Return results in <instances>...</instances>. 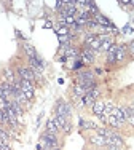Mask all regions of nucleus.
I'll use <instances>...</instances> for the list:
<instances>
[{"label": "nucleus", "instance_id": "9b49d317", "mask_svg": "<svg viewBox=\"0 0 134 150\" xmlns=\"http://www.w3.org/2000/svg\"><path fill=\"white\" fill-rule=\"evenodd\" d=\"M117 45H112L107 51V62H115V54H117Z\"/></svg>", "mask_w": 134, "mask_h": 150}, {"label": "nucleus", "instance_id": "b1692460", "mask_svg": "<svg viewBox=\"0 0 134 150\" xmlns=\"http://www.w3.org/2000/svg\"><path fill=\"white\" fill-rule=\"evenodd\" d=\"M82 66H83V64H82V61H77V62L73 64V69L77 70V69H80V67H82Z\"/></svg>", "mask_w": 134, "mask_h": 150}, {"label": "nucleus", "instance_id": "4be33fe9", "mask_svg": "<svg viewBox=\"0 0 134 150\" xmlns=\"http://www.w3.org/2000/svg\"><path fill=\"white\" fill-rule=\"evenodd\" d=\"M62 129H64V133H67V134H69V133H70V129H72V125H70L69 121H67V125H66L64 128H62Z\"/></svg>", "mask_w": 134, "mask_h": 150}, {"label": "nucleus", "instance_id": "ddd939ff", "mask_svg": "<svg viewBox=\"0 0 134 150\" xmlns=\"http://www.w3.org/2000/svg\"><path fill=\"white\" fill-rule=\"evenodd\" d=\"M125 56H126V46L125 45L118 46V48H117V54H115V61H123V59H125Z\"/></svg>", "mask_w": 134, "mask_h": 150}, {"label": "nucleus", "instance_id": "423d86ee", "mask_svg": "<svg viewBox=\"0 0 134 150\" xmlns=\"http://www.w3.org/2000/svg\"><path fill=\"white\" fill-rule=\"evenodd\" d=\"M104 107H105V104L101 101V99H97V101L93 104V113H94V115H97V117L104 115Z\"/></svg>", "mask_w": 134, "mask_h": 150}, {"label": "nucleus", "instance_id": "f257e3e1", "mask_svg": "<svg viewBox=\"0 0 134 150\" xmlns=\"http://www.w3.org/2000/svg\"><path fill=\"white\" fill-rule=\"evenodd\" d=\"M40 142L43 144V147L51 149V150L58 147V137H56V134H51V133H48V131H45V133L42 134Z\"/></svg>", "mask_w": 134, "mask_h": 150}, {"label": "nucleus", "instance_id": "2eb2a0df", "mask_svg": "<svg viewBox=\"0 0 134 150\" xmlns=\"http://www.w3.org/2000/svg\"><path fill=\"white\" fill-rule=\"evenodd\" d=\"M47 131H48V133H51V134H56L59 131L58 126H56V123L53 120H48L47 121Z\"/></svg>", "mask_w": 134, "mask_h": 150}, {"label": "nucleus", "instance_id": "c85d7f7f", "mask_svg": "<svg viewBox=\"0 0 134 150\" xmlns=\"http://www.w3.org/2000/svg\"><path fill=\"white\" fill-rule=\"evenodd\" d=\"M133 105H134V99H133Z\"/></svg>", "mask_w": 134, "mask_h": 150}, {"label": "nucleus", "instance_id": "393cba45", "mask_svg": "<svg viewBox=\"0 0 134 150\" xmlns=\"http://www.w3.org/2000/svg\"><path fill=\"white\" fill-rule=\"evenodd\" d=\"M129 51H131V54H134V40L129 43Z\"/></svg>", "mask_w": 134, "mask_h": 150}, {"label": "nucleus", "instance_id": "dca6fc26", "mask_svg": "<svg viewBox=\"0 0 134 150\" xmlns=\"http://www.w3.org/2000/svg\"><path fill=\"white\" fill-rule=\"evenodd\" d=\"M107 123L110 125V128H120V126L123 125V123H120V121H118L117 118H115L114 115H109V118H107Z\"/></svg>", "mask_w": 134, "mask_h": 150}, {"label": "nucleus", "instance_id": "f8f14e48", "mask_svg": "<svg viewBox=\"0 0 134 150\" xmlns=\"http://www.w3.org/2000/svg\"><path fill=\"white\" fill-rule=\"evenodd\" d=\"M24 51H26V54H27V58H29V59H32V58H37V51H35V48H34V46L32 45H24Z\"/></svg>", "mask_w": 134, "mask_h": 150}, {"label": "nucleus", "instance_id": "a211bd4d", "mask_svg": "<svg viewBox=\"0 0 134 150\" xmlns=\"http://www.w3.org/2000/svg\"><path fill=\"white\" fill-rule=\"evenodd\" d=\"M67 56H75V58H77V56H78V50L73 48V46H72V48L69 46V48L66 50V58H67Z\"/></svg>", "mask_w": 134, "mask_h": 150}, {"label": "nucleus", "instance_id": "f3484780", "mask_svg": "<svg viewBox=\"0 0 134 150\" xmlns=\"http://www.w3.org/2000/svg\"><path fill=\"white\" fill-rule=\"evenodd\" d=\"M5 78H6V81H8V83H11V85L16 83V81H15V75H13V72L10 69H5Z\"/></svg>", "mask_w": 134, "mask_h": 150}, {"label": "nucleus", "instance_id": "aec40b11", "mask_svg": "<svg viewBox=\"0 0 134 150\" xmlns=\"http://www.w3.org/2000/svg\"><path fill=\"white\" fill-rule=\"evenodd\" d=\"M112 110H114V105L109 102V104H105V107H104V113H107V115H110L112 113Z\"/></svg>", "mask_w": 134, "mask_h": 150}, {"label": "nucleus", "instance_id": "1a4fd4ad", "mask_svg": "<svg viewBox=\"0 0 134 150\" xmlns=\"http://www.w3.org/2000/svg\"><path fill=\"white\" fill-rule=\"evenodd\" d=\"M90 142L93 145H97V147H102V145H105V137L104 136H91L90 137Z\"/></svg>", "mask_w": 134, "mask_h": 150}, {"label": "nucleus", "instance_id": "4468645a", "mask_svg": "<svg viewBox=\"0 0 134 150\" xmlns=\"http://www.w3.org/2000/svg\"><path fill=\"white\" fill-rule=\"evenodd\" d=\"M112 45H114L112 38H110V37L105 38V40H102V42H101V50H99V51H105V53H107V51H109V48H110Z\"/></svg>", "mask_w": 134, "mask_h": 150}, {"label": "nucleus", "instance_id": "a878e982", "mask_svg": "<svg viewBox=\"0 0 134 150\" xmlns=\"http://www.w3.org/2000/svg\"><path fill=\"white\" fill-rule=\"evenodd\" d=\"M128 30H131V29H129V26H128V24H126V26L123 27V32H128Z\"/></svg>", "mask_w": 134, "mask_h": 150}, {"label": "nucleus", "instance_id": "6e6552de", "mask_svg": "<svg viewBox=\"0 0 134 150\" xmlns=\"http://www.w3.org/2000/svg\"><path fill=\"white\" fill-rule=\"evenodd\" d=\"M110 115H114L120 123H123V121L126 120V113H125V110H123V109H115V107H114V110H112Z\"/></svg>", "mask_w": 134, "mask_h": 150}, {"label": "nucleus", "instance_id": "0eeeda50", "mask_svg": "<svg viewBox=\"0 0 134 150\" xmlns=\"http://www.w3.org/2000/svg\"><path fill=\"white\" fill-rule=\"evenodd\" d=\"M19 88L23 93H27V91H34V83L29 80H19Z\"/></svg>", "mask_w": 134, "mask_h": 150}, {"label": "nucleus", "instance_id": "412c9836", "mask_svg": "<svg viewBox=\"0 0 134 150\" xmlns=\"http://www.w3.org/2000/svg\"><path fill=\"white\" fill-rule=\"evenodd\" d=\"M123 110H125V113H126V120H128L129 123L134 126V115H133V113H128V112H126V109H123Z\"/></svg>", "mask_w": 134, "mask_h": 150}, {"label": "nucleus", "instance_id": "20e7f679", "mask_svg": "<svg viewBox=\"0 0 134 150\" xmlns=\"http://www.w3.org/2000/svg\"><path fill=\"white\" fill-rule=\"evenodd\" d=\"M18 74H19L21 80L34 81V78H35V74L32 72V69H26V67H19V69H18Z\"/></svg>", "mask_w": 134, "mask_h": 150}, {"label": "nucleus", "instance_id": "cd10ccee", "mask_svg": "<svg viewBox=\"0 0 134 150\" xmlns=\"http://www.w3.org/2000/svg\"><path fill=\"white\" fill-rule=\"evenodd\" d=\"M0 145H3V142H2V141H0Z\"/></svg>", "mask_w": 134, "mask_h": 150}, {"label": "nucleus", "instance_id": "5701e85b", "mask_svg": "<svg viewBox=\"0 0 134 150\" xmlns=\"http://www.w3.org/2000/svg\"><path fill=\"white\" fill-rule=\"evenodd\" d=\"M0 99H5V101H10L8 98H6V94L3 93V90H2V86H0Z\"/></svg>", "mask_w": 134, "mask_h": 150}, {"label": "nucleus", "instance_id": "39448f33", "mask_svg": "<svg viewBox=\"0 0 134 150\" xmlns=\"http://www.w3.org/2000/svg\"><path fill=\"white\" fill-rule=\"evenodd\" d=\"M85 81H94L93 72H90V70H83V72H80L78 75H77V85L85 83Z\"/></svg>", "mask_w": 134, "mask_h": 150}, {"label": "nucleus", "instance_id": "6ab92c4d", "mask_svg": "<svg viewBox=\"0 0 134 150\" xmlns=\"http://www.w3.org/2000/svg\"><path fill=\"white\" fill-rule=\"evenodd\" d=\"M83 128H86V129H96V125L93 123V121H85L83 123Z\"/></svg>", "mask_w": 134, "mask_h": 150}, {"label": "nucleus", "instance_id": "f03ea898", "mask_svg": "<svg viewBox=\"0 0 134 150\" xmlns=\"http://www.w3.org/2000/svg\"><path fill=\"white\" fill-rule=\"evenodd\" d=\"M99 93H101L99 88H93L91 91H88L82 98V104L83 105H93L97 101V98H99Z\"/></svg>", "mask_w": 134, "mask_h": 150}, {"label": "nucleus", "instance_id": "9d476101", "mask_svg": "<svg viewBox=\"0 0 134 150\" xmlns=\"http://www.w3.org/2000/svg\"><path fill=\"white\" fill-rule=\"evenodd\" d=\"M53 121H54V123H56V126H58V129H62V128H64L66 125H67V121H69V120H67L66 117L56 115V117H54V120H53Z\"/></svg>", "mask_w": 134, "mask_h": 150}, {"label": "nucleus", "instance_id": "7ed1b4c3", "mask_svg": "<svg viewBox=\"0 0 134 150\" xmlns=\"http://www.w3.org/2000/svg\"><path fill=\"white\" fill-rule=\"evenodd\" d=\"M70 110H72V109H70V105H67L62 101H59L58 105H56V115H61V117H66V118H67V117L72 113Z\"/></svg>", "mask_w": 134, "mask_h": 150}, {"label": "nucleus", "instance_id": "bb28decb", "mask_svg": "<svg viewBox=\"0 0 134 150\" xmlns=\"http://www.w3.org/2000/svg\"><path fill=\"white\" fill-rule=\"evenodd\" d=\"M53 150H61V149H59V147H56V149H53Z\"/></svg>", "mask_w": 134, "mask_h": 150}]
</instances>
